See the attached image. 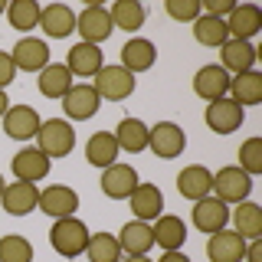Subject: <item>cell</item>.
<instances>
[{
    "label": "cell",
    "instance_id": "obj_1",
    "mask_svg": "<svg viewBox=\"0 0 262 262\" xmlns=\"http://www.w3.org/2000/svg\"><path fill=\"white\" fill-rule=\"evenodd\" d=\"M89 226L82 223L79 216H66V220H56L53 229H49V246L59 252L62 259H76L85 252L89 246Z\"/></svg>",
    "mask_w": 262,
    "mask_h": 262
},
{
    "label": "cell",
    "instance_id": "obj_2",
    "mask_svg": "<svg viewBox=\"0 0 262 262\" xmlns=\"http://www.w3.org/2000/svg\"><path fill=\"white\" fill-rule=\"evenodd\" d=\"M36 141H39L36 147L46 154L49 161H53V158H66V154L76 147V131H72V125L66 118H49V121L39 125Z\"/></svg>",
    "mask_w": 262,
    "mask_h": 262
},
{
    "label": "cell",
    "instance_id": "obj_3",
    "mask_svg": "<svg viewBox=\"0 0 262 262\" xmlns=\"http://www.w3.org/2000/svg\"><path fill=\"white\" fill-rule=\"evenodd\" d=\"M135 85H138V79L128 69H121V66H102L92 82L98 98H105V102H125V98H131Z\"/></svg>",
    "mask_w": 262,
    "mask_h": 262
},
{
    "label": "cell",
    "instance_id": "obj_4",
    "mask_svg": "<svg viewBox=\"0 0 262 262\" xmlns=\"http://www.w3.org/2000/svg\"><path fill=\"white\" fill-rule=\"evenodd\" d=\"M147 147L154 151V158L174 161V158L184 154L187 135H184V128H180V125H174V121H158L154 128H147Z\"/></svg>",
    "mask_w": 262,
    "mask_h": 262
},
{
    "label": "cell",
    "instance_id": "obj_5",
    "mask_svg": "<svg viewBox=\"0 0 262 262\" xmlns=\"http://www.w3.org/2000/svg\"><path fill=\"white\" fill-rule=\"evenodd\" d=\"M249 193H252V177L246 174V170H239L236 164L213 174V196H216V200H223L226 207H229V203L249 200Z\"/></svg>",
    "mask_w": 262,
    "mask_h": 262
},
{
    "label": "cell",
    "instance_id": "obj_6",
    "mask_svg": "<svg viewBox=\"0 0 262 262\" xmlns=\"http://www.w3.org/2000/svg\"><path fill=\"white\" fill-rule=\"evenodd\" d=\"M76 30H79L82 43H92V46L105 43V39H108L112 33H115L112 16H108V10H105L102 4H89L85 10L76 16Z\"/></svg>",
    "mask_w": 262,
    "mask_h": 262
},
{
    "label": "cell",
    "instance_id": "obj_7",
    "mask_svg": "<svg viewBox=\"0 0 262 262\" xmlns=\"http://www.w3.org/2000/svg\"><path fill=\"white\" fill-rule=\"evenodd\" d=\"M36 210H43L46 216L53 220H66V216H76L79 210V193L66 184H49L46 190H39V203Z\"/></svg>",
    "mask_w": 262,
    "mask_h": 262
},
{
    "label": "cell",
    "instance_id": "obj_8",
    "mask_svg": "<svg viewBox=\"0 0 262 262\" xmlns=\"http://www.w3.org/2000/svg\"><path fill=\"white\" fill-rule=\"evenodd\" d=\"M256 46L249 39H226L220 46V66L226 69V76H243V72H252L256 69Z\"/></svg>",
    "mask_w": 262,
    "mask_h": 262
},
{
    "label": "cell",
    "instance_id": "obj_9",
    "mask_svg": "<svg viewBox=\"0 0 262 262\" xmlns=\"http://www.w3.org/2000/svg\"><path fill=\"white\" fill-rule=\"evenodd\" d=\"M138 184H141V180H138V170L131 167V164H118V161H115L112 167H105L102 180H98V187H102V193L108 196V200H128Z\"/></svg>",
    "mask_w": 262,
    "mask_h": 262
},
{
    "label": "cell",
    "instance_id": "obj_10",
    "mask_svg": "<svg viewBox=\"0 0 262 262\" xmlns=\"http://www.w3.org/2000/svg\"><path fill=\"white\" fill-rule=\"evenodd\" d=\"M98 105H102V98H98V92L92 89V82H79V85H72L69 92L62 95V112H66V118H72V121H89L98 112Z\"/></svg>",
    "mask_w": 262,
    "mask_h": 262
},
{
    "label": "cell",
    "instance_id": "obj_11",
    "mask_svg": "<svg viewBox=\"0 0 262 262\" xmlns=\"http://www.w3.org/2000/svg\"><path fill=\"white\" fill-rule=\"evenodd\" d=\"M226 223H229V207L223 200H216L213 193L193 203V226L200 229V233L213 236V233H220V229H226Z\"/></svg>",
    "mask_w": 262,
    "mask_h": 262
},
{
    "label": "cell",
    "instance_id": "obj_12",
    "mask_svg": "<svg viewBox=\"0 0 262 262\" xmlns=\"http://www.w3.org/2000/svg\"><path fill=\"white\" fill-rule=\"evenodd\" d=\"M10 59H13V66L20 72H43L49 66V46L43 39H36V36H23L20 43L13 46Z\"/></svg>",
    "mask_w": 262,
    "mask_h": 262
},
{
    "label": "cell",
    "instance_id": "obj_13",
    "mask_svg": "<svg viewBox=\"0 0 262 262\" xmlns=\"http://www.w3.org/2000/svg\"><path fill=\"white\" fill-rule=\"evenodd\" d=\"M193 92L203 98V102H216V98L229 95V76L223 66H200L193 76Z\"/></svg>",
    "mask_w": 262,
    "mask_h": 262
},
{
    "label": "cell",
    "instance_id": "obj_14",
    "mask_svg": "<svg viewBox=\"0 0 262 262\" xmlns=\"http://www.w3.org/2000/svg\"><path fill=\"white\" fill-rule=\"evenodd\" d=\"M177 193L184 196V200H203V196L213 193V174L210 167H203V164H190V167H184L177 174Z\"/></svg>",
    "mask_w": 262,
    "mask_h": 262
},
{
    "label": "cell",
    "instance_id": "obj_15",
    "mask_svg": "<svg viewBox=\"0 0 262 262\" xmlns=\"http://www.w3.org/2000/svg\"><path fill=\"white\" fill-rule=\"evenodd\" d=\"M39 115L36 108H30V105H10L4 115V131L13 138V141H30V138H36L39 131Z\"/></svg>",
    "mask_w": 262,
    "mask_h": 262
},
{
    "label": "cell",
    "instance_id": "obj_16",
    "mask_svg": "<svg viewBox=\"0 0 262 262\" xmlns=\"http://www.w3.org/2000/svg\"><path fill=\"white\" fill-rule=\"evenodd\" d=\"M49 164H53V161H49L39 147H23V151L13 154L10 167H13L16 180H23V184H36V180H43L49 174Z\"/></svg>",
    "mask_w": 262,
    "mask_h": 262
},
{
    "label": "cell",
    "instance_id": "obj_17",
    "mask_svg": "<svg viewBox=\"0 0 262 262\" xmlns=\"http://www.w3.org/2000/svg\"><path fill=\"white\" fill-rule=\"evenodd\" d=\"M105 66L102 59V49L92 46V43H76L66 53V69L72 72V79H95V72Z\"/></svg>",
    "mask_w": 262,
    "mask_h": 262
},
{
    "label": "cell",
    "instance_id": "obj_18",
    "mask_svg": "<svg viewBox=\"0 0 262 262\" xmlns=\"http://www.w3.org/2000/svg\"><path fill=\"white\" fill-rule=\"evenodd\" d=\"M246 256V239L233 229H220L207 243V259L210 262H243Z\"/></svg>",
    "mask_w": 262,
    "mask_h": 262
},
{
    "label": "cell",
    "instance_id": "obj_19",
    "mask_svg": "<svg viewBox=\"0 0 262 262\" xmlns=\"http://www.w3.org/2000/svg\"><path fill=\"white\" fill-rule=\"evenodd\" d=\"M207 125L216 135H233L236 128L243 125V108L233 102V98H216V102L207 105Z\"/></svg>",
    "mask_w": 262,
    "mask_h": 262
},
{
    "label": "cell",
    "instance_id": "obj_20",
    "mask_svg": "<svg viewBox=\"0 0 262 262\" xmlns=\"http://www.w3.org/2000/svg\"><path fill=\"white\" fill-rule=\"evenodd\" d=\"M226 30L229 39H249L262 30V10L256 4H236V10L226 16Z\"/></svg>",
    "mask_w": 262,
    "mask_h": 262
},
{
    "label": "cell",
    "instance_id": "obj_21",
    "mask_svg": "<svg viewBox=\"0 0 262 262\" xmlns=\"http://www.w3.org/2000/svg\"><path fill=\"white\" fill-rule=\"evenodd\" d=\"M158 59V49H154L151 39L144 36H131L125 46H121V69H128L131 76H138V72H147Z\"/></svg>",
    "mask_w": 262,
    "mask_h": 262
},
{
    "label": "cell",
    "instance_id": "obj_22",
    "mask_svg": "<svg viewBox=\"0 0 262 262\" xmlns=\"http://www.w3.org/2000/svg\"><path fill=\"white\" fill-rule=\"evenodd\" d=\"M128 200H131V213H135L141 223L158 220L161 210H164V193H161L158 184H138L135 190H131Z\"/></svg>",
    "mask_w": 262,
    "mask_h": 262
},
{
    "label": "cell",
    "instance_id": "obj_23",
    "mask_svg": "<svg viewBox=\"0 0 262 262\" xmlns=\"http://www.w3.org/2000/svg\"><path fill=\"white\" fill-rule=\"evenodd\" d=\"M39 30L46 33L49 39H66L72 30H76V13L66 4H49L39 10Z\"/></svg>",
    "mask_w": 262,
    "mask_h": 262
},
{
    "label": "cell",
    "instance_id": "obj_24",
    "mask_svg": "<svg viewBox=\"0 0 262 262\" xmlns=\"http://www.w3.org/2000/svg\"><path fill=\"white\" fill-rule=\"evenodd\" d=\"M0 200H4V210L10 213V216H27V213L36 210L39 190H36V184H23V180H16V184L4 187Z\"/></svg>",
    "mask_w": 262,
    "mask_h": 262
},
{
    "label": "cell",
    "instance_id": "obj_25",
    "mask_svg": "<svg viewBox=\"0 0 262 262\" xmlns=\"http://www.w3.org/2000/svg\"><path fill=\"white\" fill-rule=\"evenodd\" d=\"M118 246H121V256H147L154 249V233L151 226L135 220V223H125L118 233Z\"/></svg>",
    "mask_w": 262,
    "mask_h": 262
},
{
    "label": "cell",
    "instance_id": "obj_26",
    "mask_svg": "<svg viewBox=\"0 0 262 262\" xmlns=\"http://www.w3.org/2000/svg\"><path fill=\"white\" fill-rule=\"evenodd\" d=\"M151 233H154V246H161L164 252H167V249H180V246H184V239H187V223H184L180 216L161 213V216L154 220Z\"/></svg>",
    "mask_w": 262,
    "mask_h": 262
},
{
    "label": "cell",
    "instance_id": "obj_27",
    "mask_svg": "<svg viewBox=\"0 0 262 262\" xmlns=\"http://www.w3.org/2000/svg\"><path fill=\"white\" fill-rule=\"evenodd\" d=\"M118 141H115V135L112 131H95L92 138H89V144H85V161L92 164V167L98 170H105V167H112L115 161H118Z\"/></svg>",
    "mask_w": 262,
    "mask_h": 262
},
{
    "label": "cell",
    "instance_id": "obj_28",
    "mask_svg": "<svg viewBox=\"0 0 262 262\" xmlns=\"http://www.w3.org/2000/svg\"><path fill=\"white\" fill-rule=\"evenodd\" d=\"M229 220H233V233H239L246 243L259 239L262 236V207L259 203H236V210H229Z\"/></svg>",
    "mask_w": 262,
    "mask_h": 262
},
{
    "label": "cell",
    "instance_id": "obj_29",
    "mask_svg": "<svg viewBox=\"0 0 262 262\" xmlns=\"http://www.w3.org/2000/svg\"><path fill=\"white\" fill-rule=\"evenodd\" d=\"M112 135H115V141H118V151H125V154L147 151V125L141 118H121Z\"/></svg>",
    "mask_w": 262,
    "mask_h": 262
},
{
    "label": "cell",
    "instance_id": "obj_30",
    "mask_svg": "<svg viewBox=\"0 0 262 262\" xmlns=\"http://www.w3.org/2000/svg\"><path fill=\"white\" fill-rule=\"evenodd\" d=\"M36 85H39V92H43L46 98H62L72 85H76V79H72L69 69H66V62H49L46 69L39 72Z\"/></svg>",
    "mask_w": 262,
    "mask_h": 262
},
{
    "label": "cell",
    "instance_id": "obj_31",
    "mask_svg": "<svg viewBox=\"0 0 262 262\" xmlns=\"http://www.w3.org/2000/svg\"><path fill=\"white\" fill-rule=\"evenodd\" d=\"M229 98H233L239 108L246 105H259L262 102V72H243V76L229 79Z\"/></svg>",
    "mask_w": 262,
    "mask_h": 262
},
{
    "label": "cell",
    "instance_id": "obj_32",
    "mask_svg": "<svg viewBox=\"0 0 262 262\" xmlns=\"http://www.w3.org/2000/svg\"><path fill=\"white\" fill-rule=\"evenodd\" d=\"M108 16H112V27L125 33H138L144 27V7L138 0H115Z\"/></svg>",
    "mask_w": 262,
    "mask_h": 262
},
{
    "label": "cell",
    "instance_id": "obj_33",
    "mask_svg": "<svg viewBox=\"0 0 262 262\" xmlns=\"http://www.w3.org/2000/svg\"><path fill=\"white\" fill-rule=\"evenodd\" d=\"M193 36L200 46H223L229 39V30H226V20H220V16H210V13H200L193 20Z\"/></svg>",
    "mask_w": 262,
    "mask_h": 262
},
{
    "label": "cell",
    "instance_id": "obj_34",
    "mask_svg": "<svg viewBox=\"0 0 262 262\" xmlns=\"http://www.w3.org/2000/svg\"><path fill=\"white\" fill-rule=\"evenodd\" d=\"M39 10H43V7H39L36 0H13V4H7V20H10L13 30H20V33L30 36V30L39 27Z\"/></svg>",
    "mask_w": 262,
    "mask_h": 262
},
{
    "label": "cell",
    "instance_id": "obj_35",
    "mask_svg": "<svg viewBox=\"0 0 262 262\" xmlns=\"http://www.w3.org/2000/svg\"><path fill=\"white\" fill-rule=\"evenodd\" d=\"M85 256H89V262H121L118 236L92 233V236H89V246H85Z\"/></svg>",
    "mask_w": 262,
    "mask_h": 262
},
{
    "label": "cell",
    "instance_id": "obj_36",
    "mask_svg": "<svg viewBox=\"0 0 262 262\" xmlns=\"http://www.w3.org/2000/svg\"><path fill=\"white\" fill-rule=\"evenodd\" d=\"M0 262H33V246L27 236H0Z\"/></svg>",
    "mask_w": 262,
    "mask_h": 262
},
{
    "label": "cell",
    "instance_id": "obj_37",
    "mask_svg": "<svg viewBox=\"0 0 262 262\" xmlns=\"http://www.w3.org/2000/svg\"><path fill=\"white\" fill-rule=\"evenodd\" d=\"M239 170H246L249 177H259L262 174V138H246L243 147H239Z\"/></svg>",
    "mask_w": 262,
    "mask_h": 262
},
{
    "label": "cell",
    "instance_id": "obj_38",
    "mask_svg": "<svg viewBox=\"0 0 262 262\" xmlns=\"http://www.w3.org/2000/svg\"><path fill=\"white\" fill-rule=\"evenodd\" d=\"M164 10H167V16L177 20V23H193L196 16L203 13V7H200V0H167Z\"/></svg>",
    "mask_w": 262,
    "mask_h": 262
},
{
    "label": "cell",
    "instance_id": "obj_39",
    "mask_svg": "<svg viewBox=\"0 0 262 262\" xmlns=\"http://www.w3.org/2000/svg\"><path fill=\"white\" fill-rule=\"evenodd\" d=\"M200 7H203V13H210V16H220V20H226V16L236 10V0H207V4H200Z\"/></svg>",
    "mask_w": 262,
    "mask_h": 262
},
{
    "label": "cell",
    "instance_id": "obj_40",
    "mask_svg": "<svg viewBox=\"0 0 262 262\" xmlns=\"http://www.w3.org/2000/svg\"><path fill=\"white\" fill-rule=\"evenodd\" d=\"M13 76H16V66L10 59V53H0V89H4V92H7V85L13 82Z\"/></svg>",
    "mask_w": 262,
    "mask_h": 262
},
{
    "label": "cell",
    "instance_id": "obj_41",
    "mask_svg": "<svg viewBox=\"0 0 262 262\" xmlns=\"http://www.w3.org/2000/svg\"><path fill=\"white\" fill-rule=\"evenodd\" d=\"M243 262H262V239H249V243H246Z\"/></svg>",
    "mask_w": 262,
    "mask_h": 262
},
{
    "label": "cell",
    "instance_id": "obj_42",
    "mask_svg": "<svg viewBox=\"0 0 262 262\" xmlns=\"http://www.w3.org/2000/svg\"><path fill=\"white\" fill-rule=\"evenodd\" d=\"M158 262H190V259H187L180 249H167V252H164V256H161Z\"/></svg>",
    "mask_w": 262,
    "mask_h": 262
},
{
    "label": "cell",
    "instance_id": "obj_43",
    "mask_svg": "<svg viewBox=\"0 0 262 262\" xmlns=\"http://www.w3.org/2000/svg\"><path fill=\"white\" fill-rule=\"evenodd\" d=\"M7 108H10V102H7V92H4V89H0V118H4V115H7Z\"/></svg>",
    "mask_w": 262,
    "mask_h": 262
},
{
    "label": "cell",
    "instance_id": "obj_44",
    "mask_svg": "<svg viewBox=\"0 0 262 262\" xmlns=\"http://www.w3.org/2000/svg\"><path fill=\"white\" fill-rule=\"evenodd\" d=\"M121 262H154V259H147V256H121Z\"/></svg>",
    "mask_w": 262,
    "mask_h": 262
},
{
    "label": "cell",
    "instance_id": "obj_45",
    "mask_svg": "<svg viewBox=\"0 0 262 262\" xmlns=\"http://www.w3.org/2000/svg\"><path fill=\"white\" fill-rule=\"evenodd\" d=\"M4 187H7V180H4V174H0V193H4Z\"/></svg>",
    "mask_w": 262,
    "mask_h": 262
},
{
    "label": "cell",
    "instance_id": "obj_46",
    "mask_svg": "<svg viewBox=\"0 0 262 262\" xmlns=\"http://www.w3.org/2000/svg\"><path fill=\"white\" fill-rule=\"evenodd\" d=\"M0 13H7V4H4V0H0Z\"/></svg>",
    "mask_w": 262,
    "mask_h": 262
}]
</instances>
